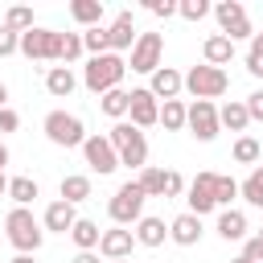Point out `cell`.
<instances>
[{
  "instance_id": "e0dca14e",
  "label": "cell",
  "mask_w": 263,
  "mask_h": 263,
  "mask_svg": "<svg viewBox=\"0 0 263 263\" xmlns=\"http://www.w3.org/2000/svg\"><path fill=\"white\" fill-rule=\"evenodd\" d=\"M136 21H132V12H119L111 25H107V45H111V53H123V49H132L136 45Z\"/></svg>"
},
{
  "instance_id": "5b68a950",
  "label": "cell",
  "mask_w": 263,
  "mask_h": 263,
  "mask_svg": "<svg viewBox=\"0 0 263 263\" xmlns=\"http://www.w3.org/2000/svg\"><path fill=\"white\" fill-rule=\"evenodd\" d=\"M41 132H45V140L58 144V148H82L86 136H90L86 123H82L74 111H49L45 123H41Z\"/></svg>"
},
{
  "instance_id": "bcb514c9",
  "label": "cell",
  "mask_w": 263,
  "mask_h": 263,
  "mask_svg": "<svg viewBox=\"0 0 263 263\" xmlns=\"http://www.w3.org/2000/svg\"><path fill=\"white\" fill-rule=\"evenodd\" d=\"M8 181H12V177H4V173H0V197H8Z\"/></svg>"
},
{
  "instance_id": "d6986e66",
  "label": "cell",
  "mask_w": 263,
  "mask_h": 263,
  "mask_svg": "<svg viewBox=\"0 0 263 263\" xmlns=\"http://www.w3.org/2000/svg\"><path fill=\"white\" fill-rule=\"evenodd\" d=\"M201 58H205V66H226L230 58H234V41L230 37H222V33H210L205 41H201Z\"/></svg>"
},
{
  "instance_id": "30bf717a",
  "label": "cell",
  "mask_w": 263,
  "mask_h": 263,
  "mask_svg": "<svg viewBox=\"0 0 263 263\" xmlns=\"http://www.w3.org/2000/svg\"><path fill=\"white\" fill-rule=\"evenodd\" d=\"M214 185H218V173H197L189 185H185V205H189V214H197V218H205V214H214L218 210V197H214Z\"/></svg>"
},
{
  "instance_id": "ab89813d",
  "label": "cell",
  "mask_w": 263,
  "mask_h": 263,
  "mask_svg": "<svg viewBox=\"0 0 263 263\" xmlns=\"http://www.w3.org/2000/svg\"><path fill=\"white\" fill-rule=\"evenodd\" d=\"M181 193H185V177L177 168H168L164 173V197H181Z\"/></svg>"
},
{
  "instance_id": "f1b7e54d",
  "label": "cell",
  "mask_w": 263,
  "mask_h": 263,
  "mask_svg": "<svg viewBox=\"0 0 263 263\" xmlns=\"http://www.w3.org/2000/svg\"><path fill=\"white\" fill-rule=\"evenodd\" d=\"M8 197H12L16 205H25V210H29V205L41 197V189H37V181H33V177H12V181H8Z\"/></svg>"
},
{
  "instance_id": "8992f818",
  "label": "cell",
  "mask_w": 263,
  "mask_h": 263,
  "mask_svg": "<svg viewBox=\"0 0 263 263\" xmlns=\"http://www.w3.org/2000/svg\"><path fill=\"white\" fill-rule=\"evenodd\" d=\"M21 53L29 62H62V33L33 25L29 33H21Z\"/></svg>"
},
{
  "instance_id": "f6af8a7d",
  "label": "cell",
  "mask_w": 263,
  "mask_h": 263,
  "mask_svg": "<svg viewBox=\"0 0 263 263\" xmlns=\"http://www.w3.org/2000/svg\"><path fill=\"white\" fill-rule=\"evenodd\" d=\"M70 263H99V255H95V251H78Z\"/></svg>"
},
{
  "instance_id": "c3c4849f",
  "label": "cell",
  "mask_w": 263,
  "mask_h": 263,
  "mask_svg": "<svg viewBox=\"0 0 263 263\" xmlns=\"http://www.w3.org/2000/svg\"><path fill=\"white\" fill-rule=\"evenodd\" d=\"M4 164H8V148L0 144V173H4Z\"/></svg>"
},
{
  "instance_id": "6da1fadb",
  "label": "cell",
  "mask_w": 263,
  "mask_h": 263,
  "mask_svg": "<svg viewBox=\"0 0 263 263\" xmlns=\"http://www.w3.org/2000/svg\"><path fill=\"white\" fill-rule=\"evenodd\" d=\"M107 140H111V148L119 152V164H127V168H148V136H144L136 123H127V119L111 123Z\"/></svg>"
},
{
  "instance_id": "60d3db41",
  "label": "cell",
  "mask_w": 263,
  "mask_h": 263,
  "mask_svg": "<svg viewBox=\"0 0 263 263\" xmlns=\"http://www.w3.org/2000/svg\"><path fill=\"white\" fill-rule=\"evenodd\" d=\"M144 8H148L152 16H164V21H168V16H177V0H148Z\"/></svg>"
},
{
  "instance_id": "f546056e",
  "label": "cell",
  "mask_w": 263,
  "mask_h": 263,
  "mask_svg": "<svg viewBox=\"0 0 263 263\" xmlns=\"http://www.w3.org/2000/svg\"><path fill=\"white\" fill-rule=\"evenodd\" d=\"M238 197H242L247 205H259V210H263V164H255V168L247 173V181L238 185Z\"/></svg>"
},
{
  "instance_id": "7bdbcfd3",
  "label": "cell",
  "mask_w": 263,
  "mask_h": 263,
  "mask_svg": "<svg viewBox=\"0 0 263 263\" xmlns=\"http://www.w3.org/2000/svg\"><path fill=\"white\" fill-rule=\"evenodd\" d=\"M242 103H247V115H251V119H259V123H263V90H251V95H247V99H242Z\"/></svg>"
},
{
  "instance_id": "7a4b0ae2",
  "label": "cell",
  "mask_w": 263,
  "mask_h": 263,
  "mask_svg": "<svg viewBox=\"0 0 263 263\" xmlns=\"http://www.w3.org/2000/svg\"><path fill=\"white\" fill-rule=\"evenodd\" d=\"M4 230H8V242L16 247V255H37V247L45 242V226L33 218V210L25 205H12L8 218H4Z\"/></svg>"
},
{
  "instance_id": "ee69618b",
  "label": "cell",
  "mask_w": 263,
  "mask_h": 263,
  "mask_svg": "<svg viewBox=\"0 0 263 263\" xmlns=\"http://www.w3.org/2000/svg\"><path fill=\"white\" fill-rule=\"evenodd\" d=\"M16 127H21V115H16L12 107H4V111H0V136H8V132H16Z\"/></svg>"
},
{
  "instance_id": "cb8c5ba5",
  "label": "cell",
  "mask_w": 263,
  "mask_h": 263,
  "mask_svg": "<svg viewBox=\"0 0 263 263\" xmlns=\"http://www.w3.org/2000/svg\"><path fill=\"white\" fill-rule=\"evenodd\" d=\"M218 119H222V127H230V132H247V123H251V115H247V103H242V99L222 103V107H218Z\"/></svg>"
},
{
  "instance_id": "7402d4cb",
  "label": "cell",
  "mask_w": 263,
  "mask_h": 263,
  "mask_svg": "<svg viewBox=\"0 0 263 263\" xmlns=\"http://www.w3.org/2000/svg\"><path fill=\"white\" fill-rule=\"evenodd\" d=\"M164 238H168L164 218H140L136 222V242L140 247H164Z\"/></svg>"
},
{
  "instance_id": "ba28073f",
  "label": "cell",
  "mask_w": 263,
  "mask_h": 263,
  "mask_svg": "<svg viewBox=\"0 0 263 263\" xmlns=\"http://www.w3.org/2000/svg\"><path fill=\"white\" fill-rule=\"evenodd\" d=\"M226 86H230V78H226V70H218V66H193L189 74H185V90L193 95V99H218V95H226Z\"/></svg>"
},
{
  "instance_id": "8d00e7d4",
  "label": "cell",
  "mask_w": 263,
  "mask_h": 263,
  "mask_svg": "<svg viewBox=\"0 0 263 263\" xmlns=\"http://www.w3.org/2000/svg\"><path fill=\"white\" fill-rule=\"evenodd\" d=\"M214 8L205 4V0H177V16H185V21H201V16H210Z\"/></svg>"
},
{
  "instance_id": "9c48e42d",
  "label": "cell",
  "mask_w": 263,
  "mask_h": 263,
  "mask_svg": "<svg viewBox=\"0 0 263 263\" xmlns=\"http://www.w3.org/2000/svg\"><path fill=\"white\" fill-rule=\"evenodd\" d=\"M160 53H164V37H160V33H140L136 45H132V62H127V70L152 78V74L160 70Z\"/></svg>"
},
{
  "instance_id": "3957f363",
  "label": "cell",
  "mask_w": 263,
  "mask_h": 263,
  "mask_svg": "<svg viewBox=\"0 0 263 263\" xmlns=\"http://www.w3.org/2000/svg\"><path fill=\"white\" fill-rule=\"evenodd\" d=\"M123 74H127V62H123L119 53H103V58H90V62H86V70H82V86H86L90 95L103 99L107 90H119Z\"/></svg>"
},
{
  "instance_id": "74e56055",
  "label": "cell",
  "mask_w": 263,
  "mask_h": 263,
  "mask_svg": "<svg viewBox=\"0 0 263 263\" xmlns=\"http://www.w3.org/2000/svg\"><path fill=\"white\" fill-rule=\"evenodd\" d=\"M82 58V33H62V62H78Z\"/></svg>"
},
{
  "instance_id": "8fae6325",
  "label": "cell",
  "mask_w": 263,
  "mask_h": 263,
  "mask_svg": "<svg viewBox=\"0 0 263 263\" xmlns=\"http://www.w3.org/2000/svg\"><path fill=\"white\" fill-rule=\"evenodd\" d=\"M201 144H210V140H218V132H222V119H218V107L210 103V99H193L189 103V123H185Z\"/></svg>"
},
{
  "instance_id": "2e32d148",
  "label": "cell",
  "mask_w": 263,
  "mask_h": 263,
  "mask_svg": "<svg viewBox=\"0 0 263 263\" xmlns=\"http://www.w3.org/2000/svg\"><path fill=\"white\" fill-rule=\"evenodd\" d=\"M201 234H205V230H201V218H197V214H189V210H185V214H177V218L168 222V238H173L177 247H197V242H201Z\"/></svg>"
},
{
  "instance_id": "d590c367",
  "label": "cell",
  "mask_w": 263,
  "mask_h": 263,
  "mask_svg": "<svg viewBox=\"0 0 263 263\" xmlns=\"http://www.w3.org/2000/svg\"><path fill=\"white\" fill-rule=\"evenodd\" d=\"M247 74H251V78H263V33L251 37V49H247Z\"/></svg>"
},
{
  "instance_id": "277c9868",
  "label": "cell",
  "mask_w": 263,
  "mask_h": 263,
  "mask_svg": "<svg viewBox=\"0 0 263 263\" xmlns=\"http://www.w3.org/2000/svg\"><path fill=\"white\" fill-rule=\"evenodd\" d=\"M144 201H148V193L140 189V181H123L115 193H111V201H107V214H111V222L115 226H136L140 218H144Z\"/></svg>"
},
{
  "instance_id": "f907efd6",
  "label": "cell",
  "mask_w": 263,
  "mask_h": 263,
  "mask_svg": "<svg viewBox=\"0 0 263 263\" xmlns=\"http://www.w3.org/2000/svg\"><path fill=\"white\" fill-rule=\"evenodd\" d=\"M230 263H251V259H242V255H238V259H230Z\"/></svg>"
},
{
  "instance_id": "484cf974",
  "label": "cell",
  "mask_w": 263,
  "mask_h": 263,
  "mask_svg": "<svg viewBox=\"0 0 263 263\" xmlns=\"http://www.w3.org/2000/svg\"><path fill=\"white\" fill-rule=\"evenodd\" d=\"M70 238H74V247H78V251H99V238H103V230H99V222H90V218H78V222H74V230H70Z\"/></svg>"
},
{
  "instance_id": "9a60e30c",
  "label": "cell",
  "mask_w": 263,
  "mask_h": 263,
  "mask_svg": "<svg viewBox=\"0 0 263 263\" xmlns=\"http://www.w3.org/2000/svg\"><path fill=\"white\" fill-rule=\"evenodd\" d=\"M74 222H78V214H74V205L70 201H49L45 205V214H41V226L49 230V234H70L74 230Z\"/></svg>"
},
{
  "instance_id": "44dd1931",
  "label": "cell",
  "mask_w": 263,
  "mask_h": 263,
  "mask_svg": "<svg viewBox=\"0 0 263 263\" xmlns=\"http://www.w3.org/2000/svg\"><path fill=\"white\" fill-rule=\"evenodd\" d=\"M218 234H222L226 242H242V238H247V214L234 210V205L222 210V214H218Z\"/></svg>"
},
{
  "instance_id": "e575fe53",
  "label": "cell",
  "mask_w": 263,
  "mask_h": 263,
  "mask_svg": "<svg viewBox=\"0 0 263 263\" xmlns=\"http://www.w3.org/2000/svg\"><path fill=\"white\" fill-rule=\"evenodd\" d=\"M214 197H218V210H230V201L238 197V181H234V177H222V173H218V185H214Z\"/></svg>"
},
{
  "instance_id": "7c38bea8",
  "label": "cell",
  "mask_w": 263,
  "mask_h": 263,
  "mask_svg": "<svg viewBox=\"0 0 263 263\" xmlns=\"http://www.w3.org/2000/svg\"><path fill=\"white\" fill-rule=\"evenodd\" d=\"M82 156H86V164H90L99 177H107V173H115V168H119V152H115V148H111V140H107V136H99V132H90V136H86Z\"/></svg>"
},
{
  "instance_id": "d6a6232c",
  "label": "cell",
  "mask_w": 263,
  "mask_h": 263,
  "mask_svg": "<svg viewBox=\"0 0 263 263\" xmlns=\"http://www.w3.org/2000/svg\"><path fill=\"white\" fill-rule=\"evenodd\" d=\"M82 49H86L90 58H103V53H111V45H107V29H103V25L86 29V33H82Z\"/></svg>"
},
{
  "instance_id": "603a6c76",
  "label": "cell",
  "mask_w": 263,
  "mask_h": 263,
  "mask_svg": "<svg viewBox=\"0 0 263 263\" xmlns=\"http://www.w3.org/2000/svg\"><path fill=\"white\" fill-rule=\"evenodd\" d=\"M127 107H132V90H123V86H119V90H107V95L99 99V111H103L107 119H115V123L127 119Z\"/></svg>"
},
{
  "instance_id": "52a82bcc",
  "label": "cell",
  "mask_w": 263,
  "mask_h": 263,
  "mask_svg": "<svg viewBox=\"0 0 263 263\" xmlns=\"http://www.w3.org/2000/svg\"><path fill=\"white\" fill-rule=\"evenodd\" d=\"M214 21H218V33L230 37V41H251L255 29H251V16L238 0H218L214 4Z\"/></svg>"
},
{
  "instance_id": "83f0119b",
  "label": "cell",
  "mask_w": 263,
  "mask_h": 263,
  "mask_svg": "<svg viewBox=\"0 0 263 263\" xmlns=\"http://www.w3.org/2000/svg\"><path fill=\"white\" fill-rule=\"evenodd\" d=\"M160 123H164V132H181V127L189 123V103L168 99V103L160 107Z\"/></svg>"
},
{
  "instance_id": "836d02e7",
  "label": "cell",
  "mask_w": 263,
  "mask_h": 263,
  "mask_svg": "<svg viewBox=\"0 0 263 263\" xmlns=\"http://www.w3.org/2000/svg\"><path fill=\"white\" fill-rule=\"evenodd\" d=\"M4 25H8L12 33H29V29H33V8H21V4L8 8V12H4Z\"/></svg>"
},
{
  "instance_id": "4316f807",
  "label": "cell",
  "mask_w": 263,
  "mask_h": 263,
  "mask_svg": "<svg viewBox=\"0 0 263 263\" xmlns=\"http://www.w3.org/2000/svg\"><path fill=\"white\" fill-rule=\"evenodd\" d=\"M70 16L78 25H86V29H95V25H103V0H74L70 4Z\"/></svg>"
},
{
  "instance_id": "681fc988",
  "label": "cell",
  "mask_w": 263,
  "mask_h": 263,
  "mask_svg": "<svg viewBox=\"0 0 263 263\" xmlns=\"http://www.w3.org/2000/svg\"><path fill=\"white\" fill-rule=\"evenodd\" d=\"M12 263H33V255H16V259H12Z\"/></svg>"
},
{
  "instance_id": "7dc6e473",
  "label": "cell",
  "mask_w": 263,
  "mask_h": 263,
  "mask_svg": "<svg viewBox=\"0 0 263 263\" xmlns=\"http://www.w3.org/2000/svg\"><path fill=\"white\" fill-rule=\"evenodd\" d=\"M4 107H8V86L0 82V111H4Z\"/></svg>"
},
{
  "instance_id": "816d5d0a",
  "label": "cell",
  "mask_w": 263,
  "mask_h": 263,
  "mask_svg": "<svg viewBox=\"0 0 263 263\" xmlns=\"http://www.w3.org/2000/svg\"><path fill=\"white\" fill-rule=\"evenodd\" d=\"M115 263H136V259H115Z\"/></svg>"
},
{
  "instance_id": "1f68e13d",
  "label": "cell",
  "mask_w": 263,
  "mask_h": 263,
  "mask_svg": "<svg viewBox=\"0 0 263 263\" xmlns=\"http://www.w3.org/2000/svg\"><path fill=\"white\" fill-rule=\"evenodd\" d=\"M164 173L168 168H156V164H148V168H140V189L148 193V197H164Z\"/></svg>"
},
{
  "instance_id": "4fadbf2b",
  "label": "cell",
  "mask_w": 263,
  "mask_h": 263,
  "mask_svg": "<svg viewBox=\"0 0 263 263\" xmlns=\"http://www.w3.org/2000/svg\"><path fill=\"white\" fill-rule=\"evenodd\" d=\"M127 123H136L140 132H144V127H152V123H160V99H156L148 86H136V90H132Z\"/></svg>"
},
{
  "instance_id": "b9f144b4",
  "label": "cell",
  "mask_w": 263,
  "mask_h": 263,
  "mask_svg": "<svg viewBox=\"0 0 263 263\" xmlns=\"http://www.w3.org/2000/svg\"><path fill=\"white\" fill-rule=\"evenodd\" d=\"M242 259H251V263H263V230H259L255 238H247V247H242Z\"/></svg>"
},
{
  "instance_id": "5bb4252c",
  "label": "cell",
  "mask_w": 263,
  "mask_h": 263,
  "mask_svg": "<svg viewBox=\"0 0 263 263\" xmlns=\"http://www.w3.org/2000/svg\"><path fill=\"white\" fill-rule=\"evenodd\" d=\"M132 247H136V230H127V226L103 230V238H99V255H103L107 263H115V259H132Z\"/></svg>"
},
{
  "instance_id": "d4e9b609",
  "label": "cell",
  "mask_w": 263,
  "mask_h": 263,
  "mask_svg": "<svg viewBox=\"0 0 263 263\" xmlns=\"http://www.w3.org/2000/svg\"><path fill=\"white\" fill-rule=\"evenodd\" d=\"M58 193H62V201L78 205V201H86V197H90V177H82V173H70V177H62Z\"/></svg>"
},
{
  "instance_id": "f35d334b",
  "label": "cell",
  "mask_w": 263,
  "mask_h": 263,
  "mask_svg": "<svg viewBox=\"0 0 263 263\" xmlns=\"http://www.w3.org/2000/svg\"><path fill=\"white\" fill-rule=\"evenodd\" d=\"M12 53H21V33L0 25V58H12Z\"/></svg>"
},
{
  "instance_id": "4dcf8cb0",
  "label": "cell",
  "mask_w": 263,
  "mask_h": 263,
  "mask_svg": "<svg viewBox=\"0 0 263 263\" xmlns=\"http://www.w3.org/2000/svg\"><path fill=\"white\" fill-rule=\"evenodd\" d=\"M230 156H234V164H259L263 148H259V140H255V136H238V140H234V148H230Z\"/></svg>"
},
{
  "instance_id": "ac0fdd59",
  "label": "cell",
  "mask_w": 263,
  "mask_h": 263,
  "mask_svg": "<svg viewBox=\"0 0 263 263\" xmlns=\"http://www.w3.org/2000/svg\"><path fill=\"white\" fill-rule=\"evenodd\" d=\"M148 90H152L156 99H164V103H168V99H177V95L185 90V74H181V70H173V66H160V70L148 78Z\"/></svg>"
},
{
  "instance_id": "ffe728a7",
  "label": "cell",
  "mask_w": 263,
  "mask_h": 263,
  "mask_svg": "<svg viewBox=\"0 0 263 263\" xmlns=\"http://www.w3.org/2000/svg\"><path fill=\"white\" fill-rule=\"evenodd\" d=\"M74 86H78V78H74L70 66H49V70H45V90H49L53 99H70Z\"/></svg>"
}]
</instances>
